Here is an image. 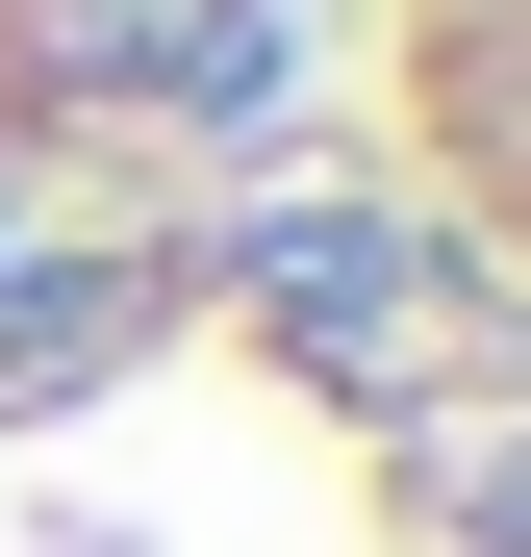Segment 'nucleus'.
<instances>
[{"label": "nucleus", "mask_w": 531, "mask_h": 557, "mask_svg": "<svg viewBox=\"0 0 531 557\" xmlns=\"http://www.w3.org/2000/svg\"><path fill=\"white\" fill-rule=\"evenodd\" d=\"M127 330H152V278H127V253H26V278H0V406H76Z\"/></svg>", "instance_id": "2"}, {"label": "nucleus", "mask_w": 531, "mask_h": 557, "mask_svg": "<svg viewBox=\"0 0 531 557\" xmlns=\"http://www.w3.org/2000/svg\"><path fill=\"white\" fill-rule=\"evenodd\" d=\"M152 102H177V127H253V102H279V0H203V26H177V76H152Z\"/></svg>", "instance_id": "5"}, {"label": "nucleus", "mask_w": 531, "mask_h": 557, "mask_svg": "<svg viewBox=\"0 0 531 557\" xmlns=\"http://www.w3.org/2000/svg\"><path fill=\"white\" fill-rule=\"evenodd\" d=\"M177 26H203V0H26V76H76V102H152V76H177Z\"/></svg>", "instance_id": "3"}, {"label": "nucleus", "mask_w": 531, "mask_h": 557, "mask_svg": "<svg viewBox=\"0 0 531 557\" xmlns=\"http://www.w3.org/2000/svg\"><path fill=\"white\" fill-rule=\"evenodd\" d=\"M228 305H279L329 381H380V355L456 305V253H430V228H380V203H253V228H228Z\"/></svg>", "instance_id": "1"}, {"label": "nucleus", "mask_w": 531, "mask_h": 557, "mask_svg": "<svg viewBox=\"0 0 531 557\" xmlns=\"http://www.w3.org/2000/svg\"><path fill=\"white\" fill-rule=\"evenodd\" d=\"M430 532H456V557H531V406L506 431H430Z\"/></svg>", "instance_id": "4"}]
</instances>
